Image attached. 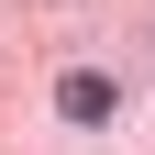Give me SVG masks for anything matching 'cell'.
<instances>
[{
  "label": "cell",
  "mask_w": 155,
  "mask_h": 155,
  "mask_svg": "<svg viewBox=\"0 0 155 155\" xmlns=\"http://www.w3.org/2000/svg\"><path fill=\"white\" fill-rule=\"evenodd\" d=\"M55 111H67V122H111V78L100 67H67L55 78Z\"/></svg>",
  "instance_id": "6da1fadb"
}]
</instances>
